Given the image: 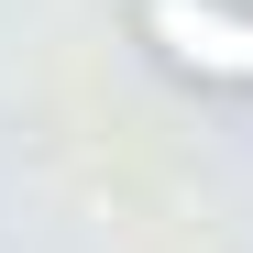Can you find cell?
I'll return each mask as SVG.
<instances>
[{"instance_id": "cell-1", "label": "cell", "mask_w": 253, "mask_h": 253, "mask_svg": "<svg viewBox=\"0 0 253 253\" xmlns=\"http://www.w3.org/2000/svg\"><path fill=\"white\" fill-rule=\"evenodd\" d=\"M143 44L198 88H253V0H132Z\"/></svg>"}]
</instances>
